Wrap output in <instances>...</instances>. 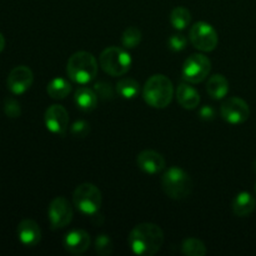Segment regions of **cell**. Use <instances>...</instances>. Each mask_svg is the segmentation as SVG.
<instances>
[{
  "instance_id": "obj_11",
  "label": "cell",
  "mask_w": 256,
  "mask_h": 256,
  "mask_svg": "<svg viewBox=\"0 0 256 256\" xmlns=\"http://www.w3.org/2000/svg\"><path fill=\"white\" fill-rule=\"evenodd\" d=\"M34 82V75L30 68L25 65L15 66L8 75V89L14 95H22L30 89Z\"/></svg>"
},
{
  "instance_id": "obj_6",
  "label": "cell",
  "mask_w": 256,
  "mask_h": 256,
  "mask_svg": "<svg viewBox=\"0 0 256 256\" xmlns=\"http://www.w3.org/2000/svg\"><path fill=\"white\" fill-rule=\"evenodd\" d=\"M102 192L99 190V188L90 182H84V184L79 185L72 194V202H74L75 208L82 214L89 215V216L98 214L100 206H102Z\"/></svg>"
},
{
  "instance_id": "obj_28",
  "label": "cell",
  "mask_w": 256,
  "mask_h": 256,
  "mask_svg": "<svg viewBox=\"0 0 256 256\" xmlns=\"http://www.w3.org/2000/svg\"><path fill=\"white\" fill-rule=\"evenodd\" d=\"M188 39L182 34H174L168 40V45L172 52H182L186 48Z\"/></svg>"
},
{
  "instance_id": "obj_1",
  "label": "cell",
  "mask_w": 256,
  "mask_h": 256,
  "mask_svg": "<svg viewBox=\"0 0 256 256\" xmlns=\"http://www.w3.org/2000/svg\"><path fill=\"white\" fill-rule=\"evenodd\" d=\"M130 249L140 256H152L164 244V232L162 228L152 222H142L132 228L129 238Z\"/></svg>"
},
{
  "instance_id": "obj_4",
  "label": "cell",
  "mask_w": 256,
  "mask_h": 256,
  "mask_svg": "<svg viewBox=\"0 0 256 256\" xmlns=\"http://www.w3.org/2000/svg\"><path fill=\"white\" fill-rule=\"evenodd\" d=\"M162 190L169 198L174 200H184L192 194V182L185 170L172 166L165 172L162 179Z\"/></svg>"
},
{
  "instance_id": "obj_29",
  "label": "cell",
  "mask_w": 256,
  "mask_h": 256,
  "mask_svg": "<svg viewBox=\"0 0 256 256\" xmlns=\"http://www.w3.org/2000/svg\"><path fill=\"white\" fill-rule=\"evenodd\" d=\"M89 132H90V125L89 122H84V120L75 122L74 125L72 126V134L76 138H85Z\"/></svg>"
},
{
  "instance_id": "obj_5",
  "label": "cell",
  "mask_w": 256,
  "mask_h": 256,
  "mask_svg": "<svg viewBox=\"0 0 256 256\" xmlns=\"http://www.w3.org/2000/svg\"><path fill=\"white\" fill-rule=\"evenodd\" d=\"M99 64L106 74L112 76H122L132 66V56L125 49L109 46L100 54Z\"/></svg>"
},
{
  "instance_id": "obj_13",
  "label": "cell",
  "mask_w": 256,
  "mask_h": 256,
  "mask_svg": "<svg viewBox=\"0 0 256 256\" xmlns=\"http://www.w3.org/2000/svg\"><path fill=\"white\" fill-rule=\"evenodd\" d=\"M138 166L145 174L155 175L165 169V159L162 154L154 150H142L136 158Z\"/></svg>"
},
{
  "instance_id": "obj_33",
  "label": "cell",
  "mask_w": 256,
  "mask_h": 256,
  "mask_svg": "<svg viewBox=\"0 0 256 256\" xmlns=\"http://www.w3.org/2000/svg\"><path fill=\"white\" fill-rule=\"evenodd\" d=\"M255 168H256V162H255Z\"/></svg>"
},
{
  "instance_id": "obj_20",
  "label": "cell",
  "mask_w": 256,
  "mask_h": 256,
  "mask_svg": "<svg viewBox=\"0 0 256 256\" xmlns=\"http://www.w3.org/2000/svg\"><path fill=\"white\" fill-rule=\"evenodd\" d=\"M46 92L52 99H65L72 92V84L64 78H55L48 84Z\"/></svg>"
},
{
  "instance_id": "obj_24",
  "label": "cell",
  "mask_w": 256,
  "mask_h": 256,
  "mask_svg": "<svg viewBox=\"0 0 256 256\" xmlns=\"http://www.w3.org/2000/svg\"><path fill=\"white\" fill-rule=\"evenodd\" d=\"M142 42V32L135 26H129L122 32V42L126 49H134Z\"/></svg>"
},
{
  "instance_id": "obj_17",
  "label": "cell",
  "mask_w": 256,
  "mask_h": 256,
  "mask_svg": "<svg viewBox=\"0 0 256 256\" xmlns=\"http://www.w3.org/2000/svg\"><path fill=\"white\" fill-rule=\"evenodd\" d=\"M256 208V200L250 192H242L235 196L232 202V212L239 218H246Z\"/></svg>"
},
{
  "instance_id": "obj_8",
  "label": "cell",
  "mask_w": 256,
  "mask_h": 256,
  "mask_svg": "<svg viewBox=\"0 0 256 256\" xmlns=\"http://www.w3.org/2000/svg\"><path fill=\"white\" fill-rule=\"evenodd\" d=\"M189 39L195 49L204 52H212L216 49L218 44H219V36H218L216 30L212 28V25L205 22H195L192 25L189 32Z\"/></svg>"
},
{
  "instance_id": "obj_16",
  "label": "cell",
  "mask_w": 256,
  "mask_h": 256,
  "mask_svg": "<svg viewBox=\"0 0 256 256\" xmlns=\"http://www.w3.org/2000/svg\"><path fill=\"white\" fill-rule=\"evenodd\" d=\"M176 99L178 102L182 105L184 109L192 110L196 109L200 104V95L192 86H190L189 82H182L176 89Z\"/></svg>"
},
{
  "instance_id": "obj_26",
  "label": "cell",
  "mask_w": 256,
  "mask_h": 256,
  "mask_svg": "<svg viewBox=\"0 0 256 256\" xmlns=\"http://www.w3.org/2000/svg\"><path fill=\"white\" fill-rule=\"evenodd\" d=\"M4 112L6 114L8 118H19L22 114V108L20 104L18 102V100H15L14 98H8L4 102Z\"/></svg>"
},
{
  "instance_id": "obj_25",
  "label": "cell",
  "mask_w": 256,
  "mask_h": 256,
  "mask_svg": "<svg viewBox=\"0 0 256 256\" xmlns=\"http://www.w3.org/2000/svg\"><path fill=\"white\" fill-rule=\"evenodd\" d=\"M95 252L102 256H109L114 252V244L110 236L102 234L95 240Z\"/></svg>"
},
{
  "instance_id": "obj_31",
  "label": "cell",
  "mask_w": 256,
  "mask_h": 256,
  "mask_svg": "<svg viewBox=\"0 0 256 256\" xmlns=\"http://www.w3.org/2000/svg\"><path fill=\"white\" fill-rule=\"evenodd\" d=\"M4 48H5V38H4V35L0 32V52L4 50Z\"/></svg>"
},
{
  "instance_id": "obj_27",
  "label": "cell",
  "mask_w": 256,
  "mask_h": 256,
  "mask_svg": "<svg viewBox=\"0 0 256 256\" xmlns=\"http://www.w3.org/2000/svg\"><path fill=\"white\" fill-rule=\"evenodd\" d=\"M94 90L95 92H96L98 98H100V99L108 100L114 98V90H112V85H110L109 82H96L94 86Z\"/></svg>"
},
{
  "instance_id": "obj_21",
  "label": "cell",
  "mask_w": 256,
  "mask_h": 256,
  "mask_svg": "<svg viewBox=\"0 0 256 256\" xmlns=\"http://www.w3.org/2000/svg\"><path fill=\"white\" fill-rule=\"evenodd\" d=\"M116 92L124 99H134L139 94L140 85L136 80L130 79V78H124V79L118 82Z\"/></svg>"
},
{
  "instance_id": "obj_23",
  "label": "cell",
  "mask_w": 256,
  "mask_h": 256,
  "mask_svg": "<svg viewBox=\"0 0 256 256\" xmlns=\"http://www.w3.org/2000/svg\"><path fill=\"white\" fill-rule=\"evenodd\" d=\"M182 252L186 256H204L206 254V246L196 238H188L182 242Z\"/></svg>"
},
{
  "instance_id": "obj_3",
  "label": "cell",
  "mask_w": 256,
  "mask_h": 256,
  "mask_svg": "<svg viewBox=\"0 0 256 256\" xmlns=\"http://www.w3.org/2000/svg\"><path fill=\"white\" fill-rule=\"evenodd\" d=\"M66 72L72 82L80 85L89 84L98 75L96 59L92 52H75L70 56L69 62H68Z\"/></svg>"
},
{
  "instance_id": "obj_18",
  "label": "cell",
  "mask_w": 256,
  "mask_h": 256,
  "mask_svg": "<svg viewBox=\"0 0 256 256\" xmlns=\"http://www.w3.org/2000/svg\"><path fill=\"white\" fill-rule=\"evenodd\" d=\"M98 95L94 89H89L86 86L78 88L75 92V104L80 110L85 112H90L96 109Z\"/></svg>"
},
{
  "instance_id": "obj_7",
  "label": "cell",
  "mask_w": 256,
  "mask_h": 256,
  "mask_svg": "<svg viewBox=\"0 0 256 256\" xmlns=\"http://www.w3.org/2000/svg\"><path fill=\"white\" fill-rule=\"evenodd\" d=\"M212 70V62L204 54H192L184 62L182 76L189 84L204 82Z\"/></svg>"
},
{
  "instance_id": "obj_9",
  "label": "cell",
  "mask_w": 256,
  "mask_h": 256,
  "mask_svg": "<svg viewBox=\"0 0 256 256\" xmlns=\"http://www.w3.org/2000/svg\"><path fill=\"white\" fill-rule=\"evenodd\" d=\"M49 222L52 230L62 229L68 226L72 220V208L64 196H58L52 200L48 209Z\"/></svg>"
},
{
  "instance_id": "obj_2",
  "label": "cell",
  "mask_w": 256,
  "mask_h": 256,
  "mask_svg": "<svg viewBox=\"0 0 256 256\" xmlns=\"http://www.w3.org/2000/svg\"><path fill=\"white\" fill-rule=\"evenodd\" d=\"M174 96V86L169 78L162 74H155L146 80L142 88L145 102L155 109L169 106Z\"/></svg>"
},
{
  "instance_id": "obj_22",
  "label": "cell",
  "mask_w": 256,
  "mask_h": 256,
  "mask_svg": "<svg viewBox=\"0 0 256 256\" xmlns=\"http://www.w3.org/2000/svg\"><path fill=\"white\" fill-rule=\"evenodd\" d=\"M192 22V14L184 6H176L170 14V22L176 30H184Z\"/></svg>"
},
{
  "instance_id": "obj_30",
  "label": "cell",
  "mask_w": 256,
  "mask_h": 256,
  "mask_svg": "<svg viewBox=\"0 0 256 256\" xmlns=\"http://www.w3.org/2000/svg\"><path fill=\"white\" fill-rule=\"evenodd\" d=\"M199 115L204 120H212L215 118V109L212 106H209V105H205L200 109Z\"/></svg>"
},
{
  "instance_id": "obj_14",
  "label": "cell",
  "mask_w": 256,
  "mask_h": 256,
  "mask_svg": "<svg viewBox=\"0 0 256 256\" xmlns=\"http://www.w3.org/2000/svg\"><path fill=\"white\" fill-rule=\"evenodd\" d=\"M90 235L85 230L74 229L68 232L64 238V248L70 254H84L90 246Z\"/></svg>"
},
{
  "instance_id": "obj_12",
  "label": "cell",
  "mask_w": 256,
  "mask_h": 256,
  "mask_svg": "<svg viewBox=\"0 0 256 256\" xmlns=\"http://www.w3.org/2000/svg\"><path fill=\"white\" fill-rule=\"evenodd\" d=\"M45 126L50 132L56 135L65 134L69 125V114L62 105H52L46 109L44 115Z\"/></svg>"
},
{
  "instance_id": "obj_15",
  "label": "cell",
  "mask_w": 256,
  "mask_h": 256,
  "mask_svg": "<svg viewBox=\"0 0 256 256\" xmlns=\"http://www.w3.org/2000/svg\"><path fill=\"white\" fill-rule=\"evenodd\" d=\"M18 238L24 246L34 248L42 240V230L34 220L25 219L18 225Z\"/></svg>"
},
{
  "instance_id": "obj_10",
  "label": "cell",
  "mask_w": 256,
  "mask_h": 256,
  "mask_svg": "<svg viewBox=\"0 0 256 256\" xmlns=\"http://www.w3.org/2000/svg\"><path fill=\"white\" fill-rule=\"evenodd\" d=\"M220 114L222 119L229 124H242L249 119L250 108L248 102L240 98H229L222 104Z\"/></svg>"
},
{
  "instance_id": "obj_32",
  "label": "cell",
  "mask_w": 256,
  "mask_h": 256,
  "mask_svg": "<svg viewBox=\"0 0 256 256\" xmlns=\"http://www.w3.org/2000/svg\"><path fill=\"white\" fill-rule=\"evenodd\" d=\"M255 192H256V184H255Z\"/></svg>"
},
{
  "instance_id": "obj_19",
  "label": "cell",
  "mask_w": 256,
  "mask_h": 256,
  "mask_svg": "<svg viewBox=\"0 0 256 256\" xmlns=\"http://www.w3.org/2000/svg\"><path fill=\"white\" fill-rule=\"evenodd\" d=\"M208 94L215 100L222 99V98L226 96V94L229 92V82H228L226 78L222 74L212 75L209 79L206 85Z\"/></svg>"
}]
</instances>
